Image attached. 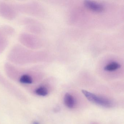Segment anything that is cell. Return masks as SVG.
<instances>
[{"instance_id": "1", "label": "cell", "mask_w": 124, "mask_h": 124, "mask_svg": "<svg viewBox=\"0 0 124 124\" xmlns=\"http://www.w3.org/2000/svg\"><path fill=\"white\" fill-rule=\"evenodd\" d=\"M34 51L31 49L17 45L15 46L9 53L8 59L13 63L18 64L34 63Z\"/></svg>"}, {"instance_id": "2", "label": "cell", "mask_w": 124, "mask_h": 124, "mask_svg": "<svg viewBox=\"0 0 124 124\" xmlns=\"http://www.w3.org/2000/svg\"><path fill=\"white\" fill-rule=\"evenodd\" d=\"M82 93L86 98L92 103L107 108L111 107L112 106L111 101L108 99L97 95L85 90H82Z\"/></svg>"}, {"instance_id": "3", "label": "cell", "mask_w": 124, "mask_h": 124, "mask_svg": "<svg viewBox=\"0 0 124 124\" xmlns=\"http://www.w3.org/2000/svg\"><path fill=\"white\" fill-rule=\"evenodd\" d=\"M15 6L5 2H0V16L8 20H13L17 15Z\"/></svg>"}, {"instance_id": "4", "label": "cell", "mask_w": 124, "mask_h": 124, "mask_svg": "<svg viewBox=\"0 0 124 124\" xmlns=\"http://www.w3.org/2000/svg\"><path fill=\"white\" fill-rule=\"evenodd\" d=\"M34 34L23 33L20 35L19 40L23 46L30 48L31 50H34V48L36 47L35 45V41H36Z\"/></svg>"}, {"instance_id": "5", "label": "cell", "mask_w": 124, "mask_h": 124, "mask_svg": "<svg viewBox=\"0 0 124 124\" xmlns=\"http://www.w3.org/2000/svg\"><path fill=\"white\" fill-rule=\"evenodd\" d=\"M85 6L92 11L101 13L103 11L104 8L101 4L91 1H85L84 2Z\"/></svg>"}, {"instance_id": "6", "label": "cell", "mask_w": 124, "mask_h": 124, "mask_svg": "<svg viewBox=\"0 0 124 124\" xmlns=\"http://www.w3.org/2000/svg\"><path fill=\"white\" fill-rule=\"evenodd\" d=\"M65 105L70 108H73L75 105V101L74 97L71 94L66 93L64 98Z\"/></svg>"}, {"instance_id": "7", "label": "cell", "mask_w": 124, "mask_h": 124, "mask_svg": "<svg viewBox=\"0 0 124 124\" xmlns=\"http://www.w3.org/2000/svg\"><path fill=\"white\" fill-rule=\"evenodd\" d=\"M7 37L0 30V53L4 51L8 45Z\"/></svg>"}, {"instance_id": "8", "label": "cell", "mask_w": 124, "mask_h": 124, "mask_svg": "<svg viewBox=\"0 0 124 124\" xmlns=\"http://www.w3.org/2000/svg\"><path fill=\"white\" fill-rule=\"evenodd\" d=\"M120 64L116 62H113L108 64L104 67V70L108 71H115L120 68Z\"/></svg>"}, {"instance_id": "9", "label": "cell", "mask_w": 124, "mask_h": 124, "mask_svg": "<svg viewBox=\"0 0 124 124\" xmlns=\"http://www.w3.org/2000/svg\"><path fill=\"white\" fill-rule=\"evenodd\" d=\"M0 30L6 36L12 35L15 32L14 29H13V27L7 25L2 26Z\"/></svg>"}, {"instance_id": "10", "label": "cell", "mask_w": 124, "mask_h": 124, "mask_svg": "<svg viewBox=\"0 0 124 124\" xmlns=\"http://www.w3.org/2000/svg\"><path fill=\"white\" fill-rule=\"evenodd\" d=\"M19 81L24 84H31L33 82V79L30 75L24 74L21 77Z\"/></svg>"}, {"instance_id": "11", "label": "cell", "mask_w": 124, "mask_h": 124, "mask_svg": "<svg viewBox=\"0 0 124 124\" xmlns=\"http://www.w3.org/2000/svg\"><path fill=\"white\" fill-rule=\"evenodd\" d=\"M35 93L38 95L45 96L48 94V91L45 87H40L36 90Z\"/></svg>"}, {"instance_id": "12", "label": "cell", "mask_w": 124, "mask_h": 124, "mask_svg": "<svg viewBox=\"0 0 124 124\" xmlns=\"http://www.w3.org/2000/svg\"><path fill=\"white\" fill-rule=\"evenodd\" d=\"M33 124H40L39 123L37 122H33Z\"/></svg>"}]
</instances>
